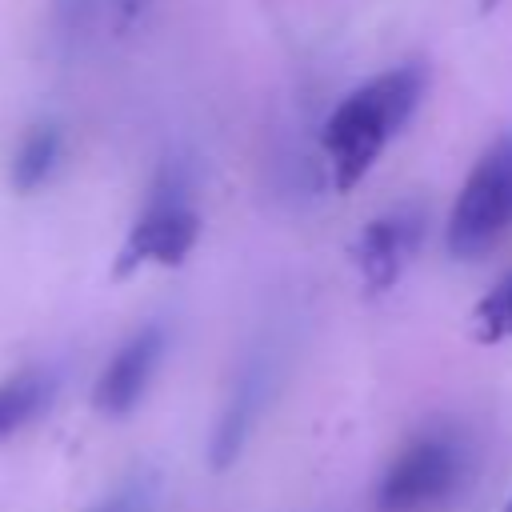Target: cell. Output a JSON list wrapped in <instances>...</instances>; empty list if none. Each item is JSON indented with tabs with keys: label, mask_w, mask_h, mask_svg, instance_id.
<instances>
[{
	"label": "cell",
	"mask_w": 512,
	"mask_h": 512,
	"mask_svg": "<svg viewBox=\"0 0 512 512\" xmlns=\"http://www.w3.org/2000/svg\"><path fill=\"white\" fill-rule=\"evenodd\" d=\"M428 72L420 60L396 64L384 76L368 80L364 88H356L352 96H344L328 124H324V152L332 160L336 172V188L348 192L352 184L364 180V172L376 164L380 148L408 124V116L416 112L420 96H424Z\"/></svg>",
	"instance_id": "cell-1"
},
{
	"label": "cell",
	"mask_w": 512,
	"mask_h": 512,
	"mask_svg": "<svg viewBox=\"0 0 512 512\" xmlns=\"http://www.w3.org/2000/svg\"><path fill=\"white\" fill-rule=\"evenodd\" d=\"M504 232H512V132L496 136L472 164L448 216V252L472 260Z\"/></svg>",
	"instance_id": "cell-2"
},
{
	"label": "cell",
	"mask_w": 512,
	"mask_h": 512,
	"mask_svg": "<svg viewBox=\"0 0 512 512\" xmlns=\"http://www.w3.org/2000/svg\"><path fill=\"white\" fill-rule=\"evenodd\" d=\"M464 476V448L448 432L408 440L376 484V512H428L444 504Z\"/></svg>",
	"instance_id": "cell-3"
},
{
	"label": "cell",
	"mask_w": 512,
	"mask_h": 512,
	"mask_svg": "<svg viewBox=\"0 0 512 512\" xmlns=\"http://www.w3.org/2000/svg\"><path fill=\"white\" fill-rule=\"evenodd\" d=\"M200 236V216L184 196V176L176 168H164L148 192L144 212L136 216V224L128 228L120 256L112 264V276H128L136 272L144 260L152 264H184V256L192 252Z\"/></svg>",
	"instance_id": "cell-4"
},
{
	"label": "cell",
	"mask_w": 512,
	"mask_h": 512,
	"mask_svg": "<svg viewBox=\"0 0 512 512\" xmlns=\"http://www.w3.org/2000/svg\"><path fill=\"white\" fill-rule=\"evenodd\" d=\"M160 356H164V328L160 324H144L140 332H132L112 352V360L104 364V372H100V380L92 388L96 412H104V416H128L140 404V396L148 392Z\"/></svg>",
	"instance_id": "cell-5"
},
{
	"label": "cell",
	"mask_w": 512,
	"mask_h": 512,
	"mask_svg": "<svg viewBox=\"0 0 512 512\" xmlns=\"http://www.w3.org/2000/svg\"><path fill=\"white\" fill-rule=\"evenodd\" d=\"M420 232H424V216L412 208H396L364 224L356 240V264L372 292H388L400 280L404 264L420 248Z\"/></svg>",
	"instance_id": "cell-6"
},
{
	"label": "cell",
	"mask_w": 512,
	"mask_h": 512,
	"mask_svg": "<svg viewBox=\"0 0 512 512\" xmlns=\"http://www.w3.org/2000/svg\"><path fill=\"white\" fill-rule=\"evenodd\" d=\"M252 420H256V372H248V376L232 388V396H228V404H224V412H220V420H216V428H212L208 464H212L216 472L228 468V464L240 456V448H244V440H248V432H252Z\"/></svg>",
	"instance_id": "cell-7"
},
{
	"label": "cell",
	"mask_w": 512,
	"mask_h": 512,
	"mask_svg": "<svg viewBox=\"0 0 512 512\" xmlns=\"http://www.w3.org/2000/svg\"><path fill=\"white\" fill-rule=\"evenodd\" d=\"M52 396V380L40 368H24L8 380H0V440L20 432Z\"/></svg>",
	"instance_id": "cell-8"
},
{
	"label": "cell",
	"mask_w": 512,
	"mask_h": 512,
	"mask_svg": "<svg viewBox=\"0 0 512 512\" xmlns=\"http://www.w3.org/2000/svg\"><path fill=\"white\" fill-rule=\"evenodd\" d=\"M56 160H60V128L56 124H36L12 156V188L16 192H36L52 176Z\"/></svg>",
	"instance_id": "cell-9"
},
{
	"label": "cell",
	"mask_w": 512,
	"mask_h": 512,
	"mask_svg": "<svg viewBox=\"0 0 512 512\" xmlns=\"http://www.w3.org/2000/svg\"><path fill=\"white\" fill-rule=\"evenodd\" d=\"M476 320V340L484 344H496V340H508L512 336V276L500 280L472 312Z\"/></svg>",
	"instance_id": "cell-10"
},
{
	"label": "cell",
	"mask_w": 512,
	"mask_h": 512,
	"mask_svg": "<svg viewBox=\"0 0 512 512\" xmlns=\"http://www.w3.org/2000/svg\"><path fill=\"white\" fill-rule=\"evenodd\" d=\"M148 4H152V0H116V12H120L124 20H136V16L148 12Z\"/></svg>",
	"instance_id": "cell-11"
},
{
	"label": "cell",
	"mask_w": 512,
	"mask_h": 512,
	"mask_svg": "<svg viewBox=\"0 0 512 512\" xmlns=\"http://www.w3.org/2000/svg\"><path fill=\"white\" fill-rule=\"evenodd\" d=\"M96 512H124L120 504H108V508H96Z\"/></svg>",
	"instance_id": "cell-12"
},
{
	"label": "cell",
	"mask_w": 512,
	"mask_h": 512,
	"mask_svg": "<svg viewBox=\"0 0 512 512\" xmlns=\"http://www.w3.org/2000/svg\"><path fill=\"white\" fill-rule=\"evenodd\" d=\"M504 512H512V500H508V504H504Z\"/></svg>",
	"instance_id": "cell-13"
}]
</instances>
